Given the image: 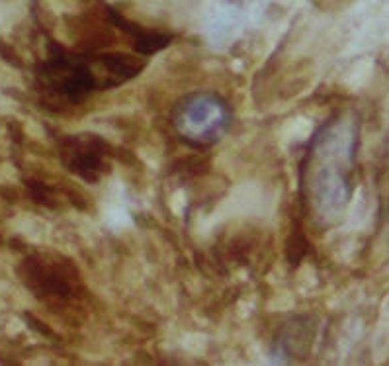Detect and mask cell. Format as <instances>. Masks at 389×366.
I'll use <instances>...</instances> for the list:
<instances>
[{"label":"cell","instance_id":"6da1fadb","mask_svg":"<svg viewBox=\"0 0 389 366\" xmlns=\"http://www.w3.org/2000/svg\"><path fill=\"white\" fill-rule=\"evenodd\" d=\"M352 139V132L342 127L333 153L335 157H328L327 149L319 139V147L315 151L321 157H325V161H317V168L311 175V196L321 218H337L349 204L350 189L344 170L350 163Z\"/></svg>","mask_w":389,"mask_h":366},{"label":"cell","instance_id":"7a4b0ae2","mask_svg":"<svg viewBox=\"0 0 389 366\" xmlns=\"http://www.w3.org/2000/svg\"><path fill=\"white\" fill-rule=\"evenodd\" d=\"M231 126L227 104L217 95L196 93L176 106L175 127L178 136L194 145H212Z\"/></svg>","mask_w":389,"mask_h":366}]
</instances>
